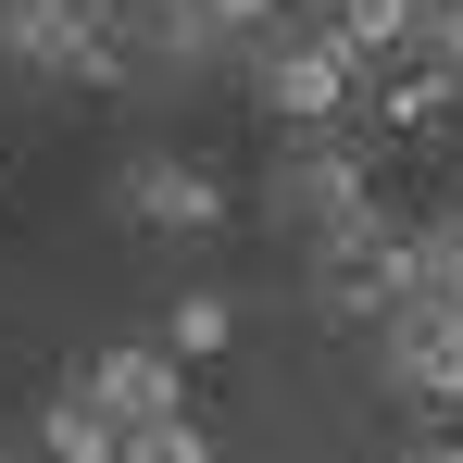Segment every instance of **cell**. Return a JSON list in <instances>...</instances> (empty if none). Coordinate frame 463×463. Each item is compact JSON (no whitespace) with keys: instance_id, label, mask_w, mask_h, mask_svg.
<instances>
[{"instance_id":"52a82bcc","label":"cell","mask_w":463,"mask_h":463,"mask_svg":"<svg viewBox=\"0 0 463 463\" xmlns=\"http://www.w3.org/2000/svg\"><path fill=\"white\" fill-rule=\"evenodd\" d=\"M326 38L351 63H413L426 51V0H326Z\"/></svg>"},{"instance_id":"3957f363","label":"cell","mask_w":463,"mask_h":463,"mask_svg":"<svg viewBox=\"0 0 463 463\" xmlns=\"http://www.w3.org/2000/svg\"><path fill=\"white\" fill-rule=\"evenodd\" d=\"M388 388L426 401V413H463V301H401L388 313Z\"/></svg>"},{"instance_id":"6da1fadb","label":"cell","mask_w":463,"mask_h":463,"mask_svg":"<svg viewBox=\"0 0 463 463\" xmlns=\"http://www.w3.org/2000/svg\"><path fill=\"white\" fill-rule=\"evenodd\" d=\"M313 301L338 313V326H388L401 301H426V238H401L388 213L326 226V250H313Z\"/></svg>"},{"instance_id":"5bb4252c","label":"cell","mask_w":463,"mask_h":463,"mask_svg":"<svg viewBox=\"0 0 463 463\" xmlns=\"http://www.w3.org/2000/svg\"><path fill=\"white\" fill-rule=\"evenodd\" d=\"M426 51H439V63L463 76V0H426Z\"/></svg>"},{"instance_id":"30bf717a","label":"cell","mask_w":463,"mask_h":463,"mask_svg":"<svg viewBox=\"0 0 463 463\" xmlns=\"http://www.w3.org/2000/svg\"><path fill=\"white\" fill-rule=\"evenodd\" d=\"M451 63H439V51H413V63H388V88H376V126H401V138H413V126H439V113H451Z\"/></svg>"},{"instance_id":"8fae6325","label":"cell","mask_w":463,"mask_h":463,"mask_svg":"<svg viewBox=\"0 0 463 463\" xmlns=\"http://www.w3.org/2000/svg\"><path fill=\"white\" fill-rule=\"evenodd\" d=\"M226 338H238V313L213 301V288H188V301L163 313V351H188V364H213V351H226Z\"/></svg>"},{"instance_id":"2e32d148","label":"cell","mask_w":463,"mask_h":463,"mask_svg":"<svg viewBox=\"0 0 463 463\" xmlns=\"http://www.w3.org/2000/svg\"><path fill=\"white\" fill-rule=\"evenodd\" d=\"M413 463H463V439H451V426H426V451H413Z\"/></svg>"},{"instance_id":"7a4b0ae2","label":"cell","mask_w":463,"mask_h":463,"mask_svg":"<svg viewBox=\"0 0 463 463\" xmlns=\"http://www.w3.org/2000/svg\"><path fill=\"white\" fill-rule=\"evenodd\" d=\"M0 51L25 63V76H126V51H113V0H0Z\"/></svg>"},{"instance_id":"ba28073f","label":"cell","mask_w":463,"mask_h":463,"mask_svg":"<svg viewBox=\"0 0 463 463\" xmlns=\"http://www.w3.org/2000/svg\"><path fill=\"white\" fill-rule=\"evenodd\" d=\"M276 201L313 213V226H364V213H376V188H364V163H351V151H301L288 175H276Z\"/></svg>"},{"instance_id":"7c38bea8","label":"cell","mask_w":463,"mask_h":463,"mask_svg":"<svg viewBox=\"0 0 463 463\" xmlns=\"http://www.w3.org/2000/svg\"><path fill=\"white\" fill-rule=\"evenodd\" d=\"M126 463H213V439L188 413H163V426H126Z\"/></svg>"},{"instance_id":"9c48e42d","label":"cell","mask_w":463,"mask_h":463,"mask_svg":"<svg viewBox=\"0 0 463 463\" xmlns=\"http://www.w3.org/2000/svg\"><path fill=\"white\" fill-rule=\"evenodd\" d=\"M38 451H51V463H126V426H113V413L88 401V376H76V388L38 401Z\"/></svg>"},{"instance_id":"9a60e30c","label":"cell","mask_w":463,"mask_h":463,"mask_svg":"<svg viewBox=\"0 0 463 463\" xmlns=\"http://www.w3.org/2000/svg\"><path fill=\"white\" fill-rule=\"evenodd\" d=\"M263 13H288V0H201V25H263Z\"/></svg>"},{"instance_id":"8992f818","label":"cell","mask_w":463,"mask_h":463,"mask_svg":"<svg viewBox=\"0 0 463 463\" xmlns=\"http://www.w3.org/2000/svg\"><path fill=\"white\" fill-rule=\"evenodd\" d=\"M88 401L113 426H163V413H188V351H100L88 364Z\"/></svg>"},{"instance_id":"4fadbf2b","label":"cell","mask_w":463,"mask_h":463,"mask_svg":"<svg viewBox=\"0 0 463 463\" xmlns=\"http://www.w3.org/2000/svg\"><path fill=\"white\" fill-rule=\"evenodd\" d=\"M426 288H439V301H463V213H439V226H426Z\"/></svg>"},{"instance_id":"e0dca14e","label":"cell","mask_w":463,"mask_h":463,"mask_svg":"<svg viewBox=\"0 0 463 463\" xmlns=\"http://www.w3.org/2000/svg\"><path fill=\"white\" fill-rule=\"evenodd\" d=\"M288 13H313V0H288Z\"/></svg>"},{"instance_id":"277c9868","label":"cell","mask_w":463,"mask_h":463,"mask_svg":"<svg viewBox=\"0 0 463 463\" xmlns=\"http://www.w3.org/2000/svg\"><path fill=\"white\" fill-rule=\"evenodd\" d=\"M126 213L151 238H201V226H226V175H201V163H175V151H138L126 163Z\"/></svg>"},{"instance_id":"5b68a950","label":"cell","mask_w":463,"mask_h":463,"mask_svg":"<svg viewBox=\"0 0 463 463\" xmlns=\"http://www.w3.org/2000/svg\"><path fill=\"white\" fill-rule=\"evenodd\" d=\"M351 76H364V63H351V51L313 25V38H288V51L263 63V100H276L288 126H338V113H351Z\"/></svg>"}]
</instances>
